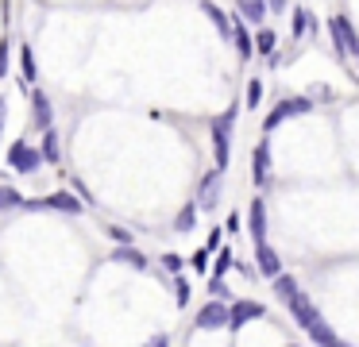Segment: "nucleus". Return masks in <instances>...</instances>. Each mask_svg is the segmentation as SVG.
Instances as JSON below:
<instances>
[{"label":"nucleus","mask_w":359,"mask_h":347,"mask_svg":"<svg viewBox=\"0 0 359 347\" xmlns=\"http://www.w3.org/2000/svg\"><path fill=\"white\" fill-rule=\"evenodd\" d=\"M282 305H286V308H290V316H294V320L305 328V336H309V339H317V347H351V343H344V339L336 336L332 328H328V320L317 313V305H313V297H309V293H302V290H297L294 297H286Z\"/></svg>","instance_id":"obj_1"},{"label":"nucleus","mask_w":359,"mask_h":347,"mask_svg":"<svg viewBox=\"0 0 359 347\" xmlns=\"http://www.w3.org/2000/svg\"><path fill=\"white\" fill-rule=\"evenodd\" d=\"M328 31H332L336 58H340V62L355 58V50H359V35H355V27H351V20H348V15H340V12H336L332 20H328Z\"/></svg>","instance_id":"obj_2"},{"label":"nucleus","mask_w":359,"mask_h":347,"mask_svg":"<svg viewBox=\"0 0 359 347\" xmlns=\"http://www.w3.org/2000/svg\"><path fill=\"white\" fill-rule=\"evenodd\" d=\"M232 123H236V108H228L220 120H212V154H217L220 170H228V162H232Z\"/></svg>","instance_id":"obj_3"},{"label":"nucleus","mask_w":359,"mask_h":347,"mask_svg":"<svg viewBox=\"0 0 359 347\" xmlns=\"http://www.w3.org/2000/svg\"><path fill=\"white\" fill-rule=\"evenodd\" d=\"M309 112H317L309 97H282L278 104L271 108V116L263 120V128H266V131H274L282 120H294V116H309Z\"/></svg>","instance_id":"obj_4"},{"label":"nucleus","mask_w":359,"mask_h":347,"mask_svg":"<svg viewBox=\"0 0 359 347\" xmlns=\"http://www.w3.org/2000/svg\"><path fill=\"white\" fill-rule=\"evenodd\" d=\"M194 324L201 332H217V328H228V301H205L201 308H197Z\"/></svg>","instance_id":"obj_5"},{"label":"nucleus","mask_w":359,"mask_h":347,"mask_svg":"<svg viewBox=\"0 0 359 347\" xmlns=\"http://www.w3.org/2000/svg\"><path fill=\"white\" fill-rule=\"evenodd\" d=\"M39 162H43L39 151H35L32 143H24V139L8 147V166L16 170V174H32V170H39Z\"/></svg>","instance_id":"obj_6"},{"label":"nucleus","mask_w":359,"mask_h":347,"mask_svg":"<svg viewBox=\"0 0 359 347\" xmlns=\"http://www.w3.org/2000/svg\"><path fill=\"white\" fill-rule=\"evenodd\" d=\"M266 308L259 305V301H236V305H228V332H240L248 320H259Z\"/></svg>","instance_id":"obj_7"},{"label":"nucleus","mask_w":359,"mask_h":347,"mask_svg":"<svg viewBox=\"0 0 359 347\" xmlns=\"http://www.w3.org/2000/svg\"><path fill=\"white\" fill-rule=\"evenodd\" d=\"M251 182L255 185L271 182V143H266V139H259L255 151H251Z\"/></svg>","instance_id":"obj_8"},{"label":"nucleus","mask_w":359,"mask_h":347,"mask_svg":"<svg viewBox=\"0 0 359 347\" xmlns=\"http://www.w3.org/2000/svg\"><path fill=\"white\" fill-rule=\"evenodd\" d=\"M255 266H259V274H263V278H278V274H282L278 251H274L271 243H259V247H255Z\"/></svg>","instance_id":"obj_9"},{"label":"nucleus","mask_w":359,"mask_h":347,"mask_svg":"<svg viewBox=\"0 0 359 347\" xmlns=\"http://www.w3.org/2000/svg\"><path fill=\"white\" fill-rule=\"evenodd\" d=\"M248 228H251V239H255V247L266 243V205H263L259 197L248 205Z\"/></svg>","instance_id":"obj_10"},{"label":"nucleus","mask_w":359,"mask_h":347,"mask_svg":"<svg viewBox=\"0 0 359 347\" xmlns=\"http://www.w3.org/2000/svg\"><path fill=\"white\" fill-rule=\"evenodd\" d=\"M32 120L39 123L43 131H50V120H55V112H50V97L43 89H32Z\"/></svg>","instance_id":"obj_11"},{"label":"nucleus","mask_w":359,"mask_h":347,"mask_svg":"<svg viewBox=\"0 0 359 347\" xmlns=\"http://www.w3.org/2000/svg\"><path fill=\"white\" fill-rule=\"evenodd\" d=\"M43 208H55V212H70V216H78L86 205H81V200L74 197V193H66V189H62V193H50V197H43Z\"/></svg>","instance_id":"obj_12"},{"label":"nucleus","mask_w":359,"mask_h":347,"mask_svg":"<svg viewBox=\"0 0 359 347\" xmlns=\"http://www.w3.org/2000/svg\"><path fill=\"white\" fill-rule=\"evenodd\" d=\"M220 170H212V174H205V182H201V200H194V205H201V208H217V193H220Z\"/></svg>","instance_id":"obj_13"},{"label":"nucleus","mask_w":359,"mask_h":347,"mask_svg":"<svg viewBox=\"0 0 359 347\" xmlns=\"http://www.w3.org/2000/svg\"><path fill=\"white\" fill-rule=\"evenodd\" d=\"M112 259L124 262V266H132V270H147V254L135 251V247H116V251H112Z\"/></svg>","instance_id":"obj_14"},{"label":"nucleus","mask_w":359,"mask_h":347,"mask_svg":"<svg viewBox=\"0 0 359 347\" xmlns=\"http://www.w3.org/2000/svg\"><path fill=\"white\" fill-rule=\"evenodd\" d=\"M20 69H24V85H27V89H35V81H39V69H35L32 46H20Z\"/></svg>","instance_id":"obj_15"},{"label":"nucleus","mask_w":359,"mask_h":347,"mask_svg":"<svg viewBox=\"0 0 359 347\" xmlns=\"http://www.w3.org/2000/svg\"><path fill=\"white\" fill-rule=\"evenodd\" d=\"M39 158H43V162H58V158H62V147H58V131H55V128L43 131V151H39Z\"/></svg>","instance_id":"obj_16"},{"label":"nucleus","mask_w":359,"mask_h":347,"mask_svg":"<svg viewBox=\"0 0 359 347\" xmlns=\"http://www.w3.org/2000/svg\"><path fill=\"white\" fill-rule=\"evenodd\" d=\"M236 12H240L248 23H263V15H266V4H263V0H243V4L236 8Z\"/></svg>","instance_id":"obj_17"},{"label":"nucleus","mask_w":359,"mask_h":347,"mask_svg":"<svg viewBox=\"0 0 359 347\" xmlns=\"http://www.w3.org/2000/svg\"><path fill=\"white\" fill-rule=\"evenodd\" d=\"M194 224H197V205L189 200V205L178 208V216H174V228H178V231H194Z\"/></svg>","instance_id":"obj_18"},{"label":"nucleus","mask_w":359,"mask_h":347,"mask_svg":"<svg viewBox=\"0 0 359 347\" xmlns=\"http://www.w3.org/2000/svg\"><path fill=\"white\" fill-rule=\"evenodd\" d=\"M205 15H209V20H212V27H217V31H220V35H224V39L232 35V20H228V15L220 12L217 4H205Z\"/></svg>","instance_id":"obj_19"},{"label":"nucleus","mask_w":359,"mask_h":347,"mask_svg":"<svg viewBox=\"0 0 359 347\" xmlns=\"http://www.w3.org/2000/svg\"><path fill=\"white\" fill-rule=\"evenodd\" d=\"M8 208H24V193L12 185H0V212H8Z\"/></svg>","instance_id":"obj_20"},{"label":"nucleus","mask_w":359,"mask_h":347,"mask_svg":"<svg viewBox=\"0 0 359 347\" xmlns=\"http://www.w3.org/2000/svg\"><path fill=\"white\" fill-rule=\"evenodd\" d=\"M232 39H236V50H240V58H251V35H248V27L243 23H232Z\"/></svg>","instance_id":"obj_21"},{"label":"nucleus","mask_w":359,"mask_h":347,"mask_svg":"<svg viewBox=\"0 0 359 347\" xmlns=\"http://www.w3.org/2000/svg\"><path fill=\"white\" fill-rule=\"evenodd\" d=\"M297 290H302V285H297V278H294V274H278V278H274V293H278L282 301L294 297Z\"/></svg>","instance_id":"obj_22"},{"label":"nucleus","mask_w":359,"mask_h":347,"mask_svg":"<svg viewBox=\"0 0 359 347\" xmlns=\"http://www.w3.org/2000/svg\"><path fill=\"white\" fill-rule=\"evenodd\" d=\"M305 31H317V20L305 8H294V35H305Z\"/></svg>","instance_id":"obj_23"},{"label":"nucleus","mask_w":359,"mask_h":347,"mask_svg":"<svg viewBox=\"0 0 359 347\" xmlns=\"http://www.w3.org/2000/svg\"><path fill=\"white\" fill-rule=\"evenodd\" d=\"M274 43H278V39H274V31H271V27H263V31H259V39H255L251 46H259V54H266V58H271Z\"/></svg>","instance_id":"obj_24"},{"label":"nucleus","mask_w":359,"mask_h":347,"mask_svg":"<svg viewBox=\"0 0 359 347\" xmlns=\"http://www.w3.org/2000/svg\"><path fill=\"white\" fill-rule=\"evenodd\" d=\"M259 100H263V81H259V77H251V81H248V97H243V104H248V108H259Z\"/></svg>","instance_id":"obj_25"},{"label":"nucleus","mask_w":359,"mask_h":347,"mask_svg":"<svg viewBox=\"0 0 359 347\" xmlns=\"http://www.w3.org/2000/svg\"><path fill=\"white\" fill-rule=\"evenodd\" d=\"M228 266H236V259H232V251L224 247V251H217V262H212V270H217V282L224 278V270H228Z\"/></svg>","instance_id":"obj_26"},{"label":"nucleus","mask_w":359,"mask_h":347,"mask_svg":"<svg viewBox=\"0 0 359 347\" xmlns=\"http://www.w3.org/2000/svg\"><path fill=\"white\" fill-rule=\"evenodd\" d=\"M163 270L178 274V270H182V254H170V251H166V254H163Z\"/></svg>","instance_id":"obj_27"},{"label":"nucleus","mask_w":359,"mask_h":347,"mask_svg":"<svg viewBox=\"0 0 359 347\" xmlns=\"http://www.w3.org/2000/svg\"><path fill=\"white\" fill-rule=\"evenodd\" d=\"M174 290H178V305L186 308L189 305V282H186V278H178V285H174Z\"/></svg>","instance_id":"obj_28"},{"label":"nucleus","mask_w":359,"mask_h":347,"mask_svg":"<svg viewBox=\"0 0 359 347\" xmlns=\"http://www.w3.org/2000/svg\"><path fill=\"white\" fill-rule=\"evenodd\" d=\"M109 236H112V239H116V243H120V247H132V231H124V228H112V231H109Z\"/></svg>","instance_id":"obj_29"},{"label":"nucleus","mask_w":359,"mask_h":347,"mask_svg":"<svg viewBox=\"0 0 359 347\" xmlns=\"http://www.w3.org/2000/svg\"><path fill=\"white\" fill-rule=\"evenodd\" d=\"M8 74V39H4V43H0V77Z\"/></svg>","instance_id":"obj_30"},{"label":"nucleus","mask_w":359,"mask_h":347,"mask_svg":"<svg viewBox=\"0 0 359 347\" xmlns=\"http://www.w3.org/2000/svg\"><path fill=\"white\" fill-rule=\"evenodd\" d=\"M205 266H209V251H197V254H194V270L201 274Z\"/></svg>","instance_id":"obj_31"},{"label":"nucleus","mask_w":359,"mask_h":347,"mask_svg":"<svg viewBox=\"0 0 359 347\" xmlns=\"http://www.w3.org/2000/svg\"><path fill=\"white\" fill-rule=\"evenodd\" d=\"M220 236H224L220 228H212V231H209V251H217V247H220Z\"/></svg>","instance_id":"obj_32"},{"label":"nucleus","mask_w":359,"mask_h":347,"mask_svg":"<svg viewBox=\"0 0 359 347\" xmlns=\"http://www.w3.org/2000/svg\"><path fill=\"white\" fill-rule=\"evenodd\" d=\"M147 347H170V339H166V336H151Z\"/></svg>","instance_id":"obj_33"},{"label":"nucleus","mask_w":359,"mask_h":347,"mask_svg":"<svg viewBox=\"0 0 359 347\" xmlns=\"http://www.w3.org/2000/svg\"><path fill=\"white\" fill-rule=\"evenodd\" d=\"M0 131H4V97H0Z\"/></svg>","instance_id":"obj_34"},{"label":"nucleus","mask_w":359,"mask_h":347,"mask_svg":"<svg viewBox=\"0 0 359 347\" xmlns=\"http://www.w3.org/2000/svg\"><path fill=\"white\" fill-rule=\"evenodd\" d=\"M355 62H359V50H355Z\"/></svg>","instance_id":"obj_35"},{"label":"nucleus","mask_w":359,"mask_h":347,"mask_svg":"<svg viewBox=\"0 0 359 347\" xmlns=\"http://www.w3.org/2000/svg\"><path fill=\"white\" fill-rule=\"evenodd\" d=\"M286 347H297V343H286Z\"/></svg>","instance_id":"obj_36"}]
</instances>
